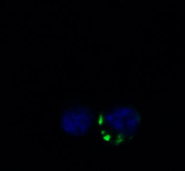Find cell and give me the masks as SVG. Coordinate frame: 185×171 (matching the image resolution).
Wrapping results in <instances>:
<instances>
[{"label": "cell", "instance_id": "1", "mask_svg": "<svg viewBox=\"0 0 185 171\" xmlns=\"http://www.w3.org/2000/svg\"><path fill=\"white\" fill-rule=\"evenodd\" d=\"M104 117L103 116L102 114H100V115H99V119H98L99 125L102 126L104 124Z\"/></svg>", "mask_w": 185, "mask_h": 171}, {"label": "cell", "instance_id": "3", "mask_svg": "<svg viewBox=\"0 0 185 171\" xmlns=\"http://www.w3.org/2000/svg\"><path fill=\"white\" fill-rule=\"evenodd\" d=\"M101 134L102 135H106V131H105V130L101 131Z\"/></svg>", "mask_w": 185, "mask_h": 171}, {"label": "cell", "instance_id": "2", "mask_svg": "<svg viewBox=\"0 0 185 171\" xmlns=\"http://www.w3.org/2000/svg\"><path fill=\"white\" fill-rule=\"evenodd\" d=\"M104 140L106 141H109L111 140V136L109 134H106L104 136Z\"/></svg>", "mask_w": 185, "mask_h": 171}]
</instances>
